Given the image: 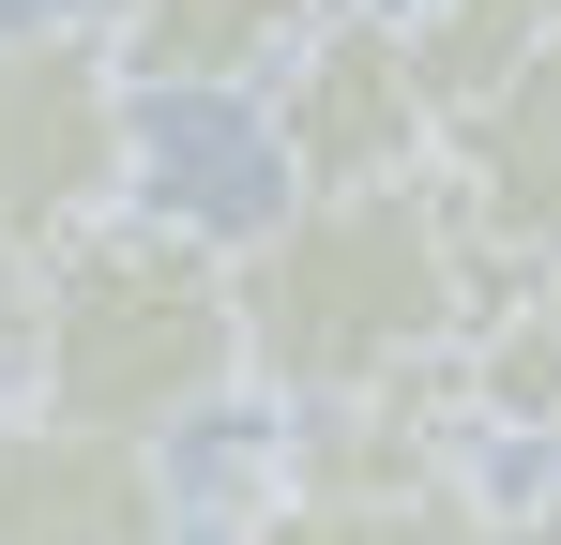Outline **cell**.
I'll use <instances>...</instances> for the list:
<instances>
[{
	"label": "cell",
	"mask_w": 561,
	"mask_h": 545,
	"mask_svg": "<svg viewBox=\"0 0 561 545\" xmlns=\"http://www.w3.org/2000/svg\"><path fill=\"white\" fill-rule=\"evenodd\" d=\"M152 182V77L92 15H0V258H61L77 228L137 212Z\"/></svg>",
	"instance_id": "obj_3"
},
{
	"label": "cell",
	"mask_w": 561,
	"mask_h": 545,
	"mask_svg": "<svg viewBox=\"0 0 561 545\" xmlns=\"http://www.w3.org/2000/svg\"><path fill=\"white\" fill-rule=\"evenodd\" d=\"M0 545H183V469L137 425L15 394L0 409Z\"/></svg>",
	"instance_id": "obj_5"
},
{
	"label": "cell",
	"mask_w": 561,
	"mask_h": 545,
	"mask_svg": "<svg viewBox=\"0 0 561 545\" xmlns=\"http://www.w3.org/2000/svg\"><path fill=\"white\" fill-rule=\"evenodd\" d=\"M259 137H274L288 182H425L440 167V91L410 61V0H334L259 77Z\"/></svg>",
	"instance_id": "obj_4"
},
{
	"label": "cell",
	"mask_w": 561,
	"mask_h": 545,
	"mask_svg": "<svg viewBox=\"0 0 561 545\" xmlns=\"http://www.w3.org/2000/svg\"><path fill=\"white\" fill-rule=\"evenodd\" d=\"M15 303H31V272L0 258V409H15V394H31V349H15Z\"/></svg>",
	"instance_id": "obj_11"
},
{
	"label": "cell",
	"mask_w": 561,
	"mask_h": 545,
	"mask_svg": "<svg viewBox=\"0 0 561 545\" xmlns=\"http://www.w3.org/2000/svg\"><path fill=\"white\" fill-rule=\"evenodd\" d=\"M547 288H561V272H547Z\"/></svg>",
	"instance_id": "obj_13"
},
{
	"label": "cell",
	"mask_w": 561,
	"mask_h": 545,
	"mask_svg": "<svg viewBox=\"0 0 561 545\" xmlns=\"http://www.w3.org/2000/svg\"><path fill=\"white\" fill-rule=\"evenodd\" d=\"M516 545H561V485H547V500H531V515H516Z\"/></svg>",
	"instance_id": "obj_12"
},
{
	"label": "cell",
	"mask_w": 561,
	"mask_h": 545,
	"mask_svg": "<svg viewBox=\"0 0 561 545\" xmlns=\"http://www.w3.org/2000/svg\"><path fill=\"white\" fill-rule=\"evenodd\" d=\"M456 409L485 425V440H561V288H547V272H531V288H501V303L470 318Z\"/></svg>",
	"instance_id": "obj_9"
},
{
	"label": "cell",
	"mask_w": 561,
	"mask_h": 545,
	"mask_svg": "<svg viewBox=\"0 0 561 545\" xmlns=\"http://www.w3.org/2000/svg\"><path fill=\"white\" fill-rule=\"evenodd\" d=\"M15 349L46 409H92L137 440H183L228 394H259V334H243V243L197 228V212H106L61 258H31L15 303Z\"/></svg>",
	"instance_id": "obj_2"
},
{
	"label": "cell",
	"mask_w": 561,
	"mask_h": 545,
	"mask_svg": "<svg viewBox=\"0 0 561 545\" xmlns=\"http://www.w3.org/2000/svg\"><path fill=\"white\" fill-rule=\"evenodd\" d=\"M152 91H259L334 0H77Z\"/></svg>",
	"instance_id": "obj_8"
},
{
	"label": "cell",
	"mask_w": 561,
	"mask_h": 545,
	"mask_svg": "<svg viewBox=\"0 0 561 545\" xmlns=\"http://www.w3.org/2000/svg\"><path fill=\"white\" fill-rule=\"evenodd\" d=\"M547 46H561V0H410V61L440 91V137H456L470 106H501Z\"/></svg>",
	"instance_id": "obj_10"
},
{
	"label": "cell",
	"mask_w": 561,
	"mask_h": 545,
	"mask_svg": "<svg viewBox=\"0 0 561 545\" xmlns=\"http://www.w3.org/2000/svg\"><path fill=\"white\" fill-rule=\"evenodd\" d=\"M228 545H516V515L485 500V469H410V485L259 469V500L228 515Z\"/></svg>",
	"instance_id": "obj_7"
},
{
	"label": "cell",
	"mask_w": 561,
	"mask_h": 545,
	"mask_svg": "<svg viewBox=\"0 0 561 545\" xmlns=\"http://www.w3.org/2000/svg\"><path fill=\"white\" fill-rule=\"evenodd\" d=\"M440 197H456V228L485 243L501 288L561 272V46L501 91V106H470L456 137H440Z\"/></svg>",
	"instance_id": "obj_6"
},
{
	"label": "cell",
	"mask_w": 561,
	"mask_h": 545,
	"mask_svg": "<svg viewBox=\"0 0 561 545\" xmlns=\"http://www.w3.org/2000/svg\"><path fill=\"white\" fill-rule=\"evenodd\" d=\"M485 303H501V272L456 228L440 167L425 182H288L274 228H243V334H259V394L274 409L456 379Z\"/></svg>",
	"instance_id": "obj_1"
}]
</instances>
